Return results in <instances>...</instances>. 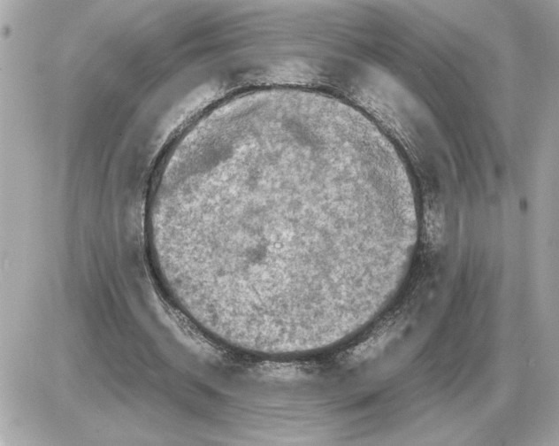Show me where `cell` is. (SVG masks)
<instances>
[{"label":"cell","mask_w":559,"mask_h":446,"mask_svg":"<svg viewBox=\"0 0 559 446\" xmlns=\"http://www.w3.org/2000/svg\"><path fill=\"white\" fill-rule=\"evenodd\" d=\"M322 181L272 171L213 184L185 208L180 231L225 288L274 300L310 295L316 250L338 229L318 191Z\"/></svg>","instance_id":"1"}]
</instances>
